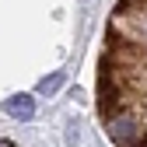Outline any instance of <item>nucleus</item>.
Instances as JSON below:
<instances>
[{
  "label": "nucleus",
  "mask_w": 147,
  "mask_h": 147,
  "mask_svg": "<svg viewBox=\"0 0 147 147\" xmlns=\"http://www.w3.org/2000/svg\"><path fill=\"white\" fill-rule=\"evenodd\" d=\"M0 147H11V144H0Z\"/></svg>",
  "instance_id": "obj_4"
},
{
  "label": "nucleus",
  "mask_w": 147,
  "mask_h": 147,
  "mask_svg": "<svg viewBox=\"0 0 147 147\" xmlns=\"http://www.w3.org/2000/svg\"><path fill=\"white\" fill-rule=\"evenodd\" d=\"M98 70V112L102 119L126 112L140 126V140L147 147V0H119L109 21Z\"/></svg>",
  "instance_id": "obj_1"
},
{
  "label": "nucleus",
  "mask_w": 147,
  "mask_h": 147,
  "mask_svg": "<svg viewBox=\"0 0 147 147\" xmlns=\"http://www.w3.org/2000/svg\"><path fill=\"white\" fill-rule=\"evenodd\" d=\"M60 84H63V74H49L39 81V95H53V91H60Z\"/></svg>",
  "instance_id": "obj_3"
},
{
  "label": "nucleus",
  "mask_w": 147,
  "mask_h": 147,
  "mask_svg": "<svg viewBox=\"0 0 147 147\" xmlns=\"http://www.w3.org/2000/svg\"><path fill=\"white\" fill-rule=\"evenodd\" d=\"M4 109H7V116H14V119H32L35 116V98L32 95H14V98L4 102Z\"/></svg>",
  "instance_id": "obj_2"
}]
</instances>
